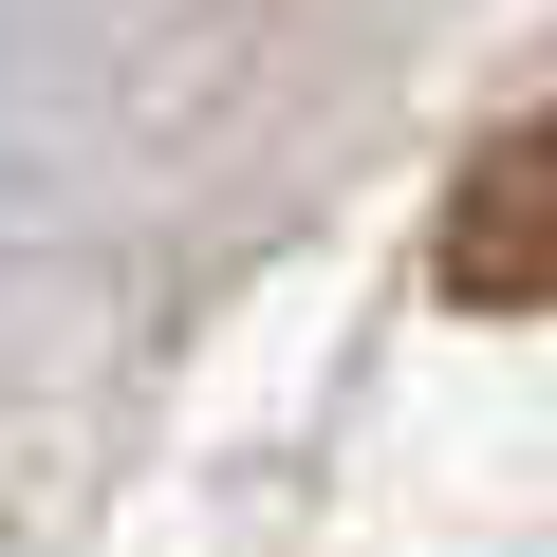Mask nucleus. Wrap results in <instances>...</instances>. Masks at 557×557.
<instances>
[{
	"mask_svg": "<svg viewBox=\"0 0 557 557\" xmlns=\"http://www.w3.org/2000/svg\"><path fill=\"white\" fill-rule=\"evenodd\" d=\"M446 298H539L557 278V112H520V131H483V168L446 186Z\"/></svg>",
	"mask_w": 557,
	"mask_h": 557,
	"instance_id": "f257e3e1",
	"label": "nucleus"
}]
</instances>
